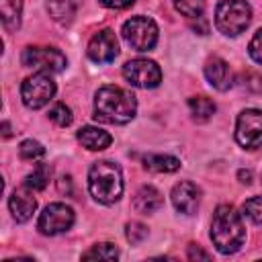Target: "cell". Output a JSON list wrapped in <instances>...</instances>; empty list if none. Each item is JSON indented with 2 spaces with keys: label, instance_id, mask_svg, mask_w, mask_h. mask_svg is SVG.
Masks as SVG:
<instances>
[{
  "label": "cell",
  "instance_id": "cell-9",
  "mask_svg": "<svg viewBox=\"0 0 262 262\" xmlns=\"http://www.w3.org/2000/svg\"><path fill=\"white\" fill-rule=\"evenodd\" d=\"M123 76L131 86L137 88H156L162 82V70L151 59H131L123 66Z\"/></svg>",
  "mask_w": 262,
  "mask_h": 262
},
{
  "label": "cell",
  "instance_id": "cell-35",
  "mask_svg": "<svg viewBox=\"0 0 262 262\" xmlns=\"http://www.w3.org/2000/svg\"><path fill=\"white\" fill-rule=\"evenodd\" d=\"M2 129H4V137H8V135H10V125H8L6 121L2 123Z\"/></svg>",
  "mask_w": 262,
  "mask_h": 262
},
{
  "label": "cell",
  "instance_id": "cell-15",
  "mask_svg": "<svg viewBox=\"0 0 262 262\" xmlns=\"http://www.w3.org/2000/svg\"><path fill=\"white\" fill-rule=\"evenodd\" d=\"M162 205H164V196H162V192H160L158 188H154V186H141V188L135 192V196H133V207H135V211H139V213H143V215L158 211Z\"/></svg>",
  "mask_w": 262,
  "mask_h": 262
},
{
  "label": "cell",
  "instance_id": "cell-22",
  "mask_svg": "<svg viewBox=\"0 0 262 262\" xmlns=\"http://www.w3.org/2000/svg\"><path fill=\"white\" fill-rule=\"evenodd\" d=\"M119 256V250L113 244H96L86 254H82L84 260H115Z\"/></svg>",
  "mask_w": 262,
  "mask_h": 262
},
{
  "label": "cell",
  "instance_id": "cell-21",
  "mask_svg": "<svg viewBox=\"0 0 262 262\" xmlns=\"http://www.w3.org/2000/svg\"><path fill=\"white\" fill-rule=\"evenodd\" d=\"M49 176H51L49 166H45V164H37L35 170H33L31 174H27V178H25V186L31 188V190H43V188L49 184Z\"/></svg>",
  "mask_w": 262,
  "mask_h": 262
},
{
  "label": "cell",
  "instance_id": "cell-5",
  "mask_svg": "<svg viewBox=\"0 0 262 262\" xmlns=\"http://www.w3.org/2000/svg\"><path fill=\"white\" fill-rule=\"evenodd\" d=\"M121 33L135 51H149L158 43V25L147 16H133L125 20Z\"/></svg>",
  "mask_w": 262,
  "mask_h": 262
},
{
  "label": "cell",
  "instance_id": "cell-29",
  "mask_svg": "<svg viewBox=\"0 0 262 262\" xmlns=\"http://www.w3.org/2000/svg\"><path fill=\"white\" fill-rule=\"evenodd\" d=\"M248 49H250L252 59H254L256 63H260V66H262V29L254 33V37H252V41H250V47H248Z\"/></svg>",
  "mask_w": 262,
  "mask_h": 262
},
{
  "label": "cell",
  "instance_id": "cell-10",
  "mask_svg": "<svg viewBox=\"0 0 262 262\" xmlns=\"http://www.w3.org/2000/svg\"><path fill=\"white\" fill-rule=\"evenodd\" d=\"M74 225V211L63 203H51L39 215V231L45 235H57Z\"/></svg>",
  "mask_w": 262,
  "mask_h": 262
},
{
  "label": "cell",
  "instance_id": "cell-31",
  "mask_svg": "<svg viewBox=\"0 0 262 262\" xmlns=\"http://www.w3.org/2000/svg\"><path fill=\"white\" fill-rule=\"evenodd\" d=\"M188 258H190V260H194V258L209 260V258H211V254H209V252H205V250H201L199 246H188Z\"/></svg>",
  "mask_w": 262,
  "mask_h": 262
},
{
  "label": "cell",
  "instance_id": "cell-8",
  "mask_svg": "<svg viewBox=\"0 0 262 262\" xmlns=\"http://www.w3.org/2000/svg\"><path fill=\"white\" fill-rule=\"evenodd\" d=\"M235 139L246 149H262V111L246 108L235 123Z\"/></svg>",
  "mask_w": 262,
  "mask_h": 262
},
{
  "label": "cell",
  "instance_id": "cell-3",
  "mask_svg": "<svg viewBox=\"0 0 262 262\" xmlns=\"http://www.w3.org/2000/svg\"><path fill=\"white\" fill-rule=\"evenodd\" d=\"M88 190L90 194L102 203V205H113L121 199L123 194V176L121 168L108 160L92 164L88 172Z\"/></svg>",
  "mask_w": 262,
  "mask_h": 262
},
{
  "label": "cell",
  "instance_id": "cell-28",
  "mask_svg": "<svg viewBox=\"0 0 262 262\" xmlns=\"http://www.w3.org/2000/svg\"><path fill=\"white\" fill-rule=\"evenodd\" d=\"M242 86L254 94H262V76L256 72H244L242 74Z\"/></svg>",
  "mask_w": 262,
  "mask_h": 262
},
{
  "label": "cell",
  "instance_id": "cell-12",
  "mask_svg": "<svg viewBox=\"0 0 262 262\" xmlns=\"http://www.w3.org/2000/svg\"><path fill=\"white\" fill-rule=\"evenodd\" d=\"M170 196H172V205L176 211H180L184 215H194L199 209V203H201V188L196 184L184 180L172 188Z\"/></svg>",
  "mask_w": 262,
  "mask_h": 262
},
{
  "label": "cell",
  "instance_id": "cell-18",
  "mask_svg": "<svg viewBox=\"0 0 262 262\" xmlns=\"http://www.w3.org/2000/svg\"><path fill=\"white\" fill-rule=\"evenodd\" d=\"M143 166L151 172H176L180 168V160L174 156H164V154H149L143 158Z\"/></svg>",
  "mask_w": 262,
  "mask_h": 262
},
{
  "label": "cell",
  "instance_id": "cell-23",
  "mask_svg": "<svg viewBox=\"0 0 262 262\" xmlns=\"http://www.w3.org/2000/svg\"><path fill=\"white\" fill-rule=\"evenodd\" d=\"M174 6L180 14L188 16V18L203 16V12H205V0H174Z\"/></svg>",
  "mask_w": 262,
  "mask_h": 262
},
{
  "label": "cell",
  "instance_id": "cell-30",
  "mask_svg": "<svg viewBox=\"0 0 262 262\" xmlns=\"http://www.w3.org/2000/svg\"><path fill=\"white\" fill-rule=\"evenodd\" d=\"M135 0H100L102 6L106 8H115V10H123V8H129Z\"/></svg>",
  "mask_w": 262,
  "mask_h": 262
},
{
  "label": "cell",
  "instance_id": "cell-6",
  "mask_svg": "<svg viewBox=\"0 0 262 262\" xmlns=\"http://www.w3.org/2000/svg\"><path fill=\"white\" fill-rule=\"evenodd\" d=\"M55 94V82L51 80L49 72H37L29 76L20 86V98L29 108L45 106Z\"/></svg>",
  "mask_w": 262,
  "mask_h": 262
},
{
  "label": "cell",
  "instance_id": "cell-33",
  "mask_svg": "<svg viewBox=\"0 0 262 262\" xmlns=\"http://www.w3.org/2000/svg\"><path fill=\"white\" fill-rule=\"evenodd\" d=\"M59 190L66 192V194H72V178L70 176H63L59 180Z\"/></svg>",
  "mask_w": 262,
  "mask_h": 262
},
{
  "label": "cell",
  "instance_id": "cell-34",
  "mask_svg": "<svg viewBox=\"0 0 262 262\" xmlns=\"http://www.w3.org/2000/svg\"><path fill=\"white\" fill-rule=\"evenodd\" d=\"M239 180H242L244 184H250V182H252V172H250V170H239Z\"/></svg>",
  "mask_w": 262,
  "mask_h": 262
},
{
  "label": "cell",
  "instance_id": "cell-16",
  "mask_svg": "<svg viewBox=\"0 0 262 262\" xmlns=\"http://www.w3.org/2000/svg\"><path fill=\"white\" fill-rule=\"evenodd\" d=\"M78 141L86 147V149H92V151H100V149H106L113 141V137L98 129V127H82L78 131Z\"/></svg>",
  "mask_w": 262,
  "mask_h": 262
},
{
  "label": "cell",
  "instance_id": "cell-17",
  "mask_svg": "<svg viewBox=\"0 0 262 262\" xmlns=\"http://www.w3.org/2000/svg\"><path fill=\"white\" fill-rule=\"evenodd\" d=\"M80 0H47V12L57 23H70L78 12Z\"/></svg>",
  "mask_w": 262,
  "mask_h": 262
},
{
  "label": "cell",
  "instance_id": "cell-7",
  "mask_svg": "<svg viewBox=\"0 0 262 262\" xmlns=\"http://www.w3.org/2000/svg\"><path fill=\"white\" fill-rule=\"evenodd\" d=\"M20 63L39 72H61L66 68V55L55 47L29 45L20 53Z\"/></svg>",
  "mask_w": 262,
  "mask_h": 262
},
{
  "label": "cell",
  "instance_id": "cell-14",
  "mask_svg": "<svg viewBox=\"0 0 262 262\" xmlns=\"http://www.w3.org/2000/svg\"><path fill=\"white\" fill-rule=\"evenodd\" d=\"M205 78L209 80V84L215 88V90H227L231 84H233V76H231V70L227 66L225 59L221 57H209L207 63H205Z\"/></svg>",
  "mask_w": 262,
  "mask_h": 262
},
{
  "label": "cell",
  "instance_id": "cell-1",
  "mask_svg": "<svg viewBox=\"0 0 262 262\" xmlns=\"http://www.w3.org/2000/svg\"><path fill=\"white\" fill-rule=\"evenodd\" d=\"M135 96L119 86H102L94 96V117L102 123L125 125L135 117Z\"/></svg>",
  "mask_w": 262,
  "mask_h": 262
},
{
  "label": "cell",
  "instance_id": "cell-26",
  "mask_svg": "<svg viewBox=\"0 0 262 262\" xmlns=\"http://www.w3.org/2000/svg\"><path fill=\"white\" fill-rule=\"evenodd\" d=\"M244 215L254 223H262V196H252L244 203Z\"/></svg>",
  "mask_w": 262,
  "mask_h": 262
},
{
  "label": "cell",
  "instance_id": "cell-32",
  "mask_svg": "<svg viewBox=\"0 0 262 262\" xmlns=\"http://www.w3.org/2000/svg\"><path fill=\"white\" fill-rule=\"evenodd\" d=\"M192 29L199 31V35H207L209 33V25H207L205 16H196V23H192Z\"/></svg>",
  "mask_w": 262,
  "mask_h": 262
},
{
  "label": "cell",
  "instance_id": "cell-24",
  "mask_svg": "<svg viewBox=\"0 0 262 262\" xmlns=\"http://www.w3.org/2000/svg\"><path fill=\"white\" fill-rule=\"evenodd\" d=\"M18 154H20L23 160L35 162V160H39V158L45 156V147L39 141H35V139H25L20 143V147H18Z\"/></svg>",
  "mask_w": 262,
  "mask_h": 262
},
{
  "label": "cell",
  "instance_id": "cell-20",
  "mask_svg": "<svg viewBox=\"0 0 262 262\" xmlns=\"http://www.w3.org/2000/svg\"><path fill=\"white\" fill-rule=\"evenodd\" d=\"M20 10H23V0H0V12H2V23L8 31L18 29L20 25Z\"/></svg>",
  "mask_w": 262,
  "mask_h": 262
},
{
  "label": "cell",
  "instance_id": "cell-2",
  "mask_svg": "<svg viewBox=\"0 0 262 262\" xmlns=\"http://www.w3.org/2000/svg\"><path fill=\"white\" fill-rule=\"evenodd\" d=\"M211 239L221 254H233L244 246L246 229L242 215L231 205H219L211 221Z\"/></svg>",
  "mask_w": 262,
  "mask_h": 262
},
{
  "label": "cell",
  "instance_id": "cell-13",
  "mask_svg": "<svg viewBox=\"0 0 262 262\" xmlns=\"http://www.w3.org/2000/svg\"><path fill=\"white\" fill-rule=\"evenodd\" d=\"M8 207H10V213L12 217L18 221V223H25L33 217L35 209H37V201L33 196V190L31 188H16L10 199H8Z\"/></svg>",
  "mask_w": 262,
  "mask_h": 262
},
{
  "label": "cell",
  "instance_id": "cell-27",
  "mask_svg": "<svg viewBox=\"0 0 262 262\" xmlns=\"http://www.w3.org/2000/svg\"><path fill=\"white\" fill-rule=\"evenodd\" d=\"M125 235H127V239L131 244H141L147 237V227L143 223H139V221H131V223H127Z\"/></svg>",
  "mask_w": 262,
  "mask_h": 262
},
{
  "label": "cell",
  "instance_id": "cell-25",
  "mask_svg": "<svg viewBox=\"0 0 262 262\" xmlns=\"http://www.w3.org/2000/svg\"><path fill=\"white\" fill-rule=\"evenodd\" d=\"M49 119L59 125V127H68L72 123V111L70 106H66L63 102H55L51 108H49Z\"/></svg>",
  "mask_w": 262,
  "mask_h": 262
},
{
  "label": "cell",
  "instance_id": "cell-19",
  "mask_svg": "<svg viewBox=\"0 0 262 262\" xmlns=\"http://www.w3.org/2000/svg\"><path fill=\"white\" fill-rule=\"evenodd\" d=\"M188 108H190V115L196 123H205L213 117L215 102L207 96H192V98H188Z\"/></svg>",
  "mask_w": 262,
  "mask_h": 262
},
{
  "label": "cell",
  "instance_id": "cell-4",
  "mask_svg": "<svg viewBox=\"0 0 262 262\" xmlns=\"http://www.w3.org/2000/svg\"><path fill=\"white\" fill-rule=\"evenodd\" d=\"M252 20V8L246 0H221L215 10V27L229 37H235L248 29Z\"/></svg>",
  "mask_w": 262,
  "mask_h": 262
},
{
  "label": "cell",
  "instance_id": "cell-11",
  "mask_svg": "<svg viewBox=\"0 0 262 262\" xmlns=\"http://www.w3.org/2000/svg\"><path fill=\"white\" fill-rule=\"evenodd\" d=\"M119 53L117 37L111 29L98 31L88 43V57L96 63H111Z\"/></svg>",
  "mask_w": 262,
  "mask_h": 262
}]
</instances>
